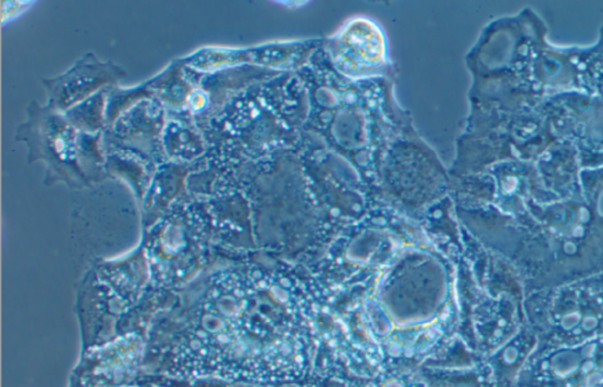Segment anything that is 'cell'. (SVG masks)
<instances>
[{
    "instance_id": "obj_1",
    "label": "cell",
    "mask_w": 603,
    "mask_h": 387,
    "mask_svg": "<svg viewBox=\"0 0 603 387\" xmlns=\"http://www.w3.org/2000/svg\"><path fill=\"white\" fill-rule=\"evenodd\" d=\"M242 293L215 282L171 350V371L181 377L226 379L239 352Z\"/></svg>"
},
{
    "instance_id": "obj_2",
    "label": "cell",
    "mask_w": 603,
    "mask_h": 387,
    "mask_svg": "<svg viewBox=\"0 0 603 387\" xmlns=\"http://www.w3.org/2000/svg\"><path fill=\"white\" fill-rule=\"evenodd\" d=\"M18 138L27 143L31 159L44 160L59 173L79 174L82 150L77 131L55 111L31 107L27 124L18 129Z\"/></svg>"
},
{
    "instance_id": "obj_3",
    "label": "cell",
    "mask_w": 603,
    "mask_h": 387,
    "mask_svg": "<svg viewBox=\"0 0 603 387\" xmlns=\"http://www.w3.org/2000/svg\"><path fill=\"white\" fill-rule=\"evenodd\" d=\"M123 75L117 67L99 63L93 56L85 57L64 76L49 81L46 87L51 94L52 106L57 109H67L104 84L124 77Z\"/></svg>"
}]
</instances>
